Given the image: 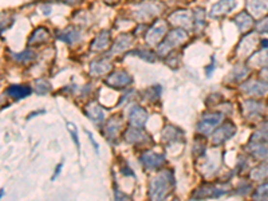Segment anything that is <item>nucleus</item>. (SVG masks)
I'll return each instance as SVG.
<instances>
[{"label":"nucleus","instance_id":"17","mask_svg":"<svg viewBox=\"0 0 268 201\" xmlns=\"http://www.w3.org/2000/svg\"><path fill=\"white\" fill-rule=\"evenodd\" d=\"M234 22L241 34H247L253 27V17L248 12H240L239 15H236Z\"/></svg>","mask_w":268,"mask_h":201},{"label":"nucleus","instance_id":"27","mask_svg":"<svg viewBox=\"0 0 268 201\" xmlns=\"http://www.w3.org/2000/svg\"><path fill=\"white\" fill-rule=\"evenodd\" d=\"M87 116H89V118L93 122L100 123L103 121V118H105V112H103V109L100 105H91L87 109Z\"/></svg>","mask_w":268,"mask_h":201},{"label":"nucleus","instance_id":"31","mask_svg":"<svg viewBox=\"0 0 268 201\" xmlns=\"http://www.w3.org/2000/svg\"><path fill=\"white\" fill-rule=\"evenodd\" d=\"M252 197L255 200H268V183L263 184L262 186H259Z\"/></svg>","mask_w":268,"mask_h":201},{"label":"nucleus","instance_id":"26","mask_svg":"<svg viewBox=\"0 0 268 201\" xmlns=\"http://www.w3.org/2000/svg\"><path fill=\"white\" fill-rule=\"evenodd\" d=\"M248 74H250V70L247 68L246 66H236L231 71V74L228 75V78L232 81V82H241V81H244V79L248 77Z\"/></svg>","mask_w":268,"mask_h":201},{"label":"nucleus","instance_id":"11","mask_svg":"<svg viewBox=\"0 0 268 201\" xmlns=\"http://www.w3.org/2000/svg\"><path fill=\"white\" fill-rule=\"evenodd\" d=\"M247 8L250 15L256 19H262L268 12V0H247Z\"/></svg>","mask_w":268,"mask_h":201},{"label":"nucleus","instance_id":"34","mask_svg":"<svg viewBox=\"0 0 268 201\" xmlns=\"http://www.w3.org/2000/svg\"><path fill=\"white\" fill-rule=\"evenodd\" d=\"M51 90V84L46 81H36V91L39 94H46Z\"/></svg>","mask_w":268,"mask_h":201},{"label":"nucleus","instance_id":"20","mask_svg":"<svg viewBox=\"0 0 268 201\" xmlns=\"http://www.w3.org/2000/svg\"><path fill=\"white\" fill-rule=\"evenodd\" d=\"M257 43H259V39H257L256 35H248L244 39H241L240 45H239V54L241 55H247L252 51L256 49Z\"/></svg>","mask_w":268,"mask_h":201},{"label":"nucleus","instance_id":"36","mask_svg":"<svg viewBox=\"0 0 268 201\" xmlns=\"http://www.w3.org/2000/svg\"><path fill=\"white\" fill-rule=\"evenodd\" d=\"M67 128H68V130L71 132V135H73L74 141H75V144H77V146H78L79 142H78V137H77V129L74 128L73 123H67Z\"/></svg>","mask_w":268,"mask_h":201},{"label":"nucleus","instance_id":"1","mask_svg":"<svg viewBox=\"0 0 268 201\" xmlns=\"http://www.w3.org/2000/svg\"><path fill=\"white\" fill-rule=\"evenodd\" d=\"M174 186V177L170 170H165L151 181L149 197L151 200H164Z\"/></svg>","mask_w":268,"mask_h":201},{"label":"nucleus","instance_id":"7","mask_svg":"<svg viewBox=\"0 0 268 201\" xmlns=\"http://www.w3.org/2000/svg\"><path fill=\"white\" fill-rule=\"evenodd\" d=\"M241 90L251 97H263L268 93V82L250 81L241 84Z\"/></svg>","mask_w":268,"mask_h":201},{"label":"nucleus","instance_id":"3","mask_svg":"<svg viewBox=\"0 0 268 201\" xmlns=\"http://www.w3.org/2000/svg\"><path fill=\"white\" fill-rule=\"evenodd\" d=\"M162 11L161 4H157L154 1H148L138 6V10L134 11V17H137V19H140L142 22L151 20L153 17H158Z\"/></svg>","mask_w":268,"mask_h":201},{"label":"nucleus","instance_id":"29","mask_svg":"<svg viewBox=\"0 0 268 201\" xmlns=\"http://www.w3.org/2000/svg\"><path fill=\"white\" fill-rule=\"evenodd\" d=\"M251 177L255 181H263V180L268 179V162L263 164L260 167H257L256 169H253L251 172Z\"/></svg>","mask_w":268,"mask_h":201},{"label":"nucleus","instance_id":"14","mask_svg":"<svg viewBox=\"0 0 268 201\" xmlns=\"http://www.w3.org/2000/svg\"><path fill=\"white\" fill-rule=\"evenodd\" d=\"M106 84L113 87H126L132 84V77L126 71H117L106 79Z\"/></svg>","mask_w":268,"mask_h":201},{"label":"nucleus","instance_id":"5","mask_svg":"<svg viewBox=\"0 0 268 201\" xmlns=\"http://www.w3.org/2000/svg\"><path fill=\"white\" fill-rule=\"evenodd\" d=\"M221 119H223V116L220 114V113H215V114H208L205 117L201 118V121L197 125V130L200 132V133L208 134L212 132L213 129L218 126V123L221 122Z\"/></svg>","mask_w":268,"mask_h":201},{"label":"nucleus","instance_id":"40","mask_svg":"<svg viewBox=\"0 0 268 201\" xmlns=\"http://www.w3.org/2000/svg\"><path fill=\"white\" fill-rule=\"evenodd\" d=\"M107 1H117V0H107Z\"/></svg>","mask_w":268,"mask_h":201},{"label":"nucleus","instance_id":"18","mask_svg":"<svg viewBox=\"0 0 268 201\" xmlns=\"http://www.w3.org/2000/svg\"><path fill=\"white\" fill-rule=\"evenodd\" d=\"M121 125H122V119H121V117L112 118V119L106 123L105 129H103V133L106 135V138H109V140H116L118 133H119V130H121Z\"/></svg>","mask_w":268,"mask_h":201},{"label":"nucleus","instance_id":"10","mask_svg":"<svg viewBox=\"0 0 268 201\" xmlns=\"http://www.w3.org/2000/svg\"><path fill=\"white\" fill-rule=\"evenodd\" d=\"M236 133V126L234 123H225L221 128L218 129L215 134H213V144L216 145H220V144H224L225 141H228L229 138H232Z\"/></svg>","mask_w":268,"mask_h":201},{"label":"nucleus","instance_id":"30","mask_svg":"<svg viewBox=\"0 0 268 201\" xmlns=\"http://www.w3.org/2000/svg\"><path fill=\"white\" fill-rule=\"evenodd\" d=\"M49 39V33L46 31L45 28H38L35 33L33 34V36L30 38V45H35V43H45L46 40Z\"/></svg>","mask_w":268,"mask_h":201},{"label":"nucleus","instance_id":"8","mask_svg":"<svg viewBox=\"0 0 268 201\" xmlns=\"http://www.w3.org/2000/svg\"><path fill=\"white\" fill-rule=\"evenodd\" d=\"M237 6L236 0H220L212 7V10L209 12L211 17H221L224 15H228L229 12H232Z\"/></svg>","mask_w":268,"mask_h":201},{"label":"nucleus","instance_id":"22","mask_svg":"<svg viewBox=\"0 0 268 201\" xmlns=\"http://www.w3.org/2000/svg\"><path fill=\"white\" fill-rule=\"evenodd\" d=\"M125 140L130 142V144H140V142H144V141L148 140V134L144 133L142 130H140L138 128H130L126 130L125 133Z\"/></svg>","mask_w":268,"mask_h":201},{"label":"nucleus","instance_id":"15","mask_svg":"<svg viewBox=\"0 0 268 201\" xmlns=\"http://www.w3.org/2000/svg\"><path fill=\"white\" fill-rule=\"evenodd\" d=\"M141 162H142V165L146 169H156V168H160L161 165H164L165 157L161 156V154H157L154 151H148V153H145L142 156Z\"/></svg>","mask_w":268,"mask_h":201},{"label":"nucleus","instance_id":"9","mask_svg":"<svg viewBox=\"0 0 268 201\" xmlns=\"http://www.w3.org/2000/svg\"><path fill=\"white\" fill-rule=\"evenodd\" d=\"M167 34V23L158 20L153 27L146 34V42L151 46L157 45L160 40L164 38V35Z\"/></svg>","mask_w":268,"mask_h":201},{"label":"nucleus","instance_id":"13","mask_svg":"<svg viewBox=\"0 0 268 201\" xmlns=\"http://www.w3.org/2000/svg\"><path fill=\"white\" fill-rule=\"evenodd\" d=\"M148 119V113L145 112V109H142L138 105H133L129 110V121L130 123L135 126V128H141L144 126Z\"/></svg>","mask_w":268,"mask_h":201},{"label":"nucleus","instance_id":"16","mask_svg":"<svg viewBox=\"0 0 268 201\" xmlns=\"http://www.w3.org/2000/svg\"><path fill=\"white\" fill-rule=\"evenodd\" d=\"M227 193V189H221V188H216V186H204L200 189L196 190L193 195V199H218Z\"/></svg>","mask_w":268,"mask_h":201},{"label":"nucleus","instance_id":"12","mask_svg":"<svg viewBox=\"0 0 268 201\" xmlns=\"http://www.w3.org/2000/svg\"><path fill=\"white\" fill-rule=\"evenodd\" d=\"M247 151L257 160H268V142L264 141H250Z\"/></svg>","mask_w":268,"mask_h":201},{"label":"nucleus","instance_id":"23","mask_svg":"<svg viewBox=\"0 0 268 201\" xmlns=\"http://www.w3.org/2000/svg\"><path fill=\"white\" fill-rule=\"evenodd\" d=\"M58 38L68 43V45H74V43H77L81 39V33H79L78 30H75V28H66V30L58 33Z\"/></svg>","mask_w":268,"mask_h":201},{"label":"nucleus","instance_id":"24","mask_svg":"<svg viewBox=\"0 0 268 201\" xmlns=\"http://www.w3.org/2000/svg\"><path fill=\"white\" fill-rule=\"evenodd\" d=\"M250 65L253 67L267 66L268 65V47H264L260 51H256L250 58Z\"/></svg>","mask_w":268,"mask_h":201},{"label":"nucleus","instance_id":"21","mask_svg":"<svg viewBox=\"0 0 268 201\" xmlns=\"http://www.w3.org/2000/svg\"><path fill=\"white\" fill-rule=\"evenodd\" d=\"M132 42H133L132 35H129V34H125V35L118 36L117 40H116V43L113 45L110 54L116 55V54H119V52H122V51L128 50L129 47L132 46Z\"/></svg>","mask_w":268,"mask_h":201},{"label":"nucleus","instance_id":"19","mask_svg":"<svg viewBox=\"0 0 268 201\" xmlns=\"http://www.w3.org/2000/svg\"><path fill=\"white\" fill-rule=\"evenodd\" d=\"M109 45H110V31L105 30L95 36L94 42L91 43L90 49L93 51H102L105 50Z\"/></svg>","mask_w":268,"mask_h":201},{"label":"nucleus","instance_id":"35","mask_svg":"<svg viewBox=\"0 0 268 201\" xmlns=\"http://www.w3.org/2000/svg\"><path fill=\"white\" fill-rule=\"evenodd\" d=\"M34 56H35V54H34L33 51H24V52H22V54H17V55H15V59H17L19 62H30L33 61Z\"/></svg>","mask_w":268,"mask_h":201},{"label":"nucleus","instance_id":"4","mask_svg":"<svg viewBox=\"0 0 268 201\" xmlns=\"http://www.w3.org/2000/svg\"><path fill=\"white\" fill-rule=\"evenodd\" d=\"M169 20L173 23L176 27H181L184 30H189L193 27V23H195V17L192 15L190 11H185V10H180V11L173 12Z\"/></svg>","mask_w":268,"mask_h":201},{"label":"nucleus","instance_id":"32","mask_svg":"<svg viewBox=\"0 0 268 201\" xmlns=\"http://www.w3.org/2000/svg\"><path fill=\"white\" fill-rule=\"evenodd\" d=\"M251 140H253V141H264V142H268V126H267V128L257 130L256 133H253V135L251 137Z\"/></svg>","mask_w":268,"mask_h":201},{"label":"nucleus","instance_id":"6","mask_svg":"<svg viewBox=\"0 0 268 201\" xmlns=\"http://www.w3.org/2000/svg\"><path fill=\"white\" fill-rule=\"evenodd\" d=\"M243 114L244 117L248 118V119H255V118H259L262 116L266 107L263 103L257 102V100H248L243 102Z\"/></svg>","mask_w":268,"mask_h":201},{"label":"nucleus","instance_id":"2","mask_svg":"<svg viewBox=\"0 0 268 201\" xmlns=\"http://www.w3.org/2000/svg\"><path fill=\"white\" fill-rule=\"evenodd\" d=\"M188 39V35L185 33V30H181V28H176L173 31H170V33L168 34V36L164 40V43L160 45L158 47V54L160 55H165L167 52L174 49V47H177L181 43H184L185 40Z\"/></svg>","mask_w":268,"mask_h":201},{"label":"nucleus","instance_id":"37","mask_svg":"<svg viewBox=\"0 0 268 201\" xmlns=\"http://www.w3.org/2000/svg\"><path fill=\"white\" fill-rule=\"evenodd\" d=\"M257 31L259 33H267L268 34V19H266L264 22L257 24Z\"/></svg>","mask_w":268,"mask_h":201},{"label":"nucleus","instance_id":"39","mask_svg":"<svg viewBox=\"0 0 268 201\" xmlns=\"http://www.w3.org/2000/svg\"><path fill=\"white\" fill-rule=\"evenodd\" d=\"M58 1H63V3H67V4H77L79 0H58Z\"/></svg>","mask_w":268,"mask_h":201},{"label":"nucleus","instance_id":"28","mask_svg":"<svg viewBox=\"0 0 268 201\" xmlns=\"http://www.w3.org/2000/svg\"><path fill=\"white\" fill-rule=\"evenodd\" d=\"M7 93H8V95L19 100V98H24V97L30 95L31 89L30 87H24V86H11L10 89L7 90Z\"/></svg>","mask_w":268,"mask_h":201},{"label":"nucleus","instance_id":"25","mask_svg":"<svg viewBox=\"0 0 268 201\" xmlns=\"http://www.w3.org/2000/svg\"><path fill=\"white\" fill-rule=\"evenodd\" d=\"M110 70H112V63L105 61V59L95 61L90 65V73L93 75H102V74L107 73Z\"/></svg>","mask_w":268,"mask_h":201},{"label":"nucleus","instance_id":"33","mask_svg":"<svg viewBox=\"0 0 268 201\" xmlns=\"http://www.w3.org/2000/svg\"><path fill=\"white\" fill-rule=\"evenodd\" d=\"M180 137H181V133H180V130H177L176 128H173V133H169L168 128L164 130V140L165 141H177Z\"/></svg>","mask_w":268,"mask_h":201},{"label":"nucleus","instance_id":"38","mask_svg":"<svg viewBox=\"0 0 268 201\" xmlns=\"http://www.w3.org/2000/svg\"><path fill=\"white\" fill-rule=\"evenodd\" d=\"M260 77H262L266 82H268V66L266 68H263L262 73H260Z\"/></svg>","mask_w":268,"mask_h":201}]
</instances>
